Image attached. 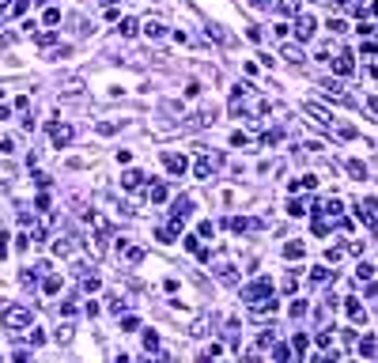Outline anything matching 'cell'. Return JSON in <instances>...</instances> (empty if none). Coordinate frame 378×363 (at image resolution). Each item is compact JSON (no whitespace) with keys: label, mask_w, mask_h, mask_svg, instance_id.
<instances>
[{"label":"cell","mask_w":378,"mask_h":363,"mask_svg":"<svg viewBox=\"0 0 378 363\" xmlns=\"http://www.w3.org/2000/svg\"><path fill=\"white\" fill-rule=\"evenodd\" d=\"M0 322L8 329H27L34 322V314H31V307H8V303H0Z\"/></svg>","instance_id":"1"},{"label":"cell","mask_w":378,"mask_h":363,"mask_svg":"<svg viewBox=\"0 0 378 363\" xmlns=\"http://www.w3.org/2000/svg\"><path fill=\"white\" fill-rule=\"evenodd\" d=\"M276 295L269 291V295H261V299H250V314H254V318H269V314H276Z\"/></svg>","instance_id":"2"},{"label":"cell","mask_w":378,"mask_h":363,"mask_svg":"<svg viewBox=\"0 0 378 363\" xmlns=\"http://www.w3.org/2000/svg\"><path fill=\"white\" fill-rule=\"evenodd\" d=\"M114 246H118V257H125V261H129V265H137L140 257H144V250H140L137 242H129V238H118V242H114Z\"/></svg>","instance_id":"3"},{"label":"cell","mask_w":378,"mask_h":363,"mask_svg":"<svg viewBox=\"0 0 378 363\" xmlns=\"http://www.w3.org/2000/svg\"><path fill=\"white\" fill-rule=\"evenodd\" d=\"M163 167H167L170 174H186V170H189V159L182 155V151H167V155H163Z\"/></svg>","instance_id":"4"},{"label":"cell","mask_w":378,"mask_h":363,"mask_svg":"<svg viewBox=\"0 0 378 363\" xmlns=\"http://www.w3.org/2000/svg\"><path fill=\"white\" fill-rule=\"evenodd\" d=\"M273 291V280H265V276H261V280H254V284H246V288H242V299H261V295H269Z\"/></svg>","instance_id":"5"},{"label":"cell","mask_w":378,"mask_h":363,"mask_svg":"<svg viewBox=\"0 0 378 363\" xmlns=\"http://www.w3.org/2000/svg\"><path fill=\"white\" fill-rule=\"evenodd\" d=\"M314 27H318V19L303 12V15L295 19V38H299V42H306V38H314Z\"/></svg>","instance_id":"6"},{"label":"cell","mask_w":378,"mask_h":363,"mask_svg":"<svg viewBox=\"0 0 378 363\" xmlns=\"http://www.w3.org/2000/svg\"><path fill=\"white\" fill-rule=\"evenodd\" d=\"M50 137H53V144H57V148H69L72 140H76V129H72V125H57V121H53Z\"/></svg>","instance_id":"7"},{"label":"cell","mask_w":378,"mask_h":363,"mask_svg":"<svg viewBox=\"0 0 378 363\" xmlns=\"http://www.w3.org/2000/svg\"><path fill=\"white\" fill-rule=\"evenodd\" d=\"M352 69H355V61H352V53H348V50H341V53L333 57V72L337 76H352Z\"/></svg>","instance_id":"8"},{"label":"cell","mask_w":378,"mask_h":363,"mask_svg":"<svg viewBox=\"0 0 378 363\" xmlns=\"http://www.w3.org/2000/svg\"><path fill=\"white\" fill-rule=\"evenodd\" d=\"M216 167H224V159H219V155H201L197 159V178H208Z\"/></svg>","instance_id":"9"},{"label":"cell","mask_w":378,"mask_h":363,"mask_svg":"<svg viewBox=\"0 0 378 363\" xmlns=\"http://www.w3.org/2000/svg\"><path fill=\"white\" fill-rule=\"evenodd\" d=\"M148 197H151V205H163V200L170 197V189H167V182H159V178H151V189H148Z\"/></svg>","instance_id":"10"},{"label":"cell","mask_w":378,"mask_h":363,"mask_svg":"<svg viewBox=\"0 0 378 363\" xmlns=\"http://www.w3.org/2000/svg\"><path fill=\"white\" fill-rule=\"evenodd\" d=\"M72 246H76V238H72V235H57V238H53V254H57V257H69V254H72Z\"/></svg>","instance_id":"11"},{"label":"cell","mask_w":378,"mask_h":363,"mask_svg":"<svg viewBox=\"0 0 378 363\" xmlns=\"http://www.w3.org/2000/svg\"><path fill=\"white\" fill-rule=\"evenodd\" d=\"M374 208H378L374 200H360V205H355V216H360L367 227H374Z\"/></svg>","instance_id":"12"},{"label":"cell","mask_w":378,"mask_h":363,"mask_svg":"<svg viewBox=\"0 0 378 363\" xmlns=\"http://www.w3.org/2000/svg\"><path fill=\"white\" fill-rule=\"evenodd\" d=\"M140 182H144V174H140V170H125L121 189H125V193H137V189H140Z\"/></svg>","instance_id":"13"},{"label":"cell","mask_w":378,"mask_h":363,"mask_svg":"<svg viewBox=\"0 0 378 363\" xmlns=\"http://www.w3.org/2000/svg\"><path fill=\"white\" fill-rule=\"evenodd\" d=\"M303 110L310 114V118H318V121H322V125H337V121H333V114H329V110H322V106H318V102H306Z\"/></svg>","instance_id":"14"},{"label":"cell","mask_w":378,"mask_h":363,"mask_svg":"<svg viewBox=\"0 0 378 363\" xmlns=\"http://www.w3.org/2000/svg\"><path fill=\"white\" fill-rule=\"evenodd\" d=\"M344 307H348V318H352L355 326H360V322H367V310H363V303H360V299H348Z\"/></svg>","instance_id":"15"},{"label":"cell","mask_w":378,"mask_h":363,"mask_svg":"<svg viewBox=\"0 0 378 363\" xmlns=\"http://www.w3.org/2000/svg\"><path fill=\"white\" fill-rule=\"evenodd\" d=\"M189 212H193V200H189V197L174 200V208H170V216H174V219H189Z\"/></svg>","instance_id":"16"},{"label":"cell","mask_w":378,"mask_h":363,"mask_svg":"<svg viewBox=\"0 0 378 363\" xmlns=\"http://www.w3.org/2000/svg\"><path fill=\"white\" fill-rule=\"evenodd\" d=\"M284 257H287V261H299V257H306V246L299 242V238H292V242L284 246Z\"/></svg>","instance_id":"17"},{"label":"cell","mask_w":378,"mask_h":363,"mask_svg":"<svg viewBox=\"0 0 378 363\" xmlns=\"http://www.w3.org/2000/svg\"><path fill=\"white\" fill-rule=\"evenodd\" d=\"M208 34L216 38L219 46H235V42H231V34H227V27H219V23H208Z\"/></svg>","instance_id":"18"},{"label":"cell","mask_w":378,"mask_h":363,"mask_svg":"<svg viewBox=\"0 0 378 363\" xmlns=\"http://www.w3.org/2000/svg\"><path fill=\"white\" fill-rule=\"evenodd\" d=\"M76 337V329H72V322H64V326H57V333H53V341L57 345H69V341Z\"/></svg>","instance_id":"19"},{"label":"cell","mask_w":378,"mask_h":363,"mask_svg":"<svg viewBox=\"0 0 378 363\" xmlns=\"http://www.w3.org/2000/svg\"><path fill=\"white\" fill-rule=\"evenodd\" d=\"M144 34H148L151 42H155V38H163V34H167V27H163L159 19H148V23H144Z\"/></svg>","instance_id":"20"},{"label":"cell","mask_w":378,"mask_h":363,"mask_svg":"<svg viewBox=\"0 0 378 363\" xmlns=\"http://www.w3.org/2000/svg\"><path fill=\"white\" fill-rule=\"evenodd\" d=\"M189 337H193V341L208 337V318H197V322H189Z\"/></svg>","instance_id":"21"},{"label":"cell","mask_w":378,"mask_h":363,"mask_svg":"<svg viewBox=\"0 0 378 363\" xmlns=\"http://www.w3.org/2000/svg\"><path fill=\"white\" fill-rule=\"evenodd\" d=\"M306 307H310L306 299H292L287 303V314H292V318H306Z\"/></svg>","instance_id":"22"},{"label":"cell","mask_w":378,"mask_h":363,"mask_svg":"<svg viewBox=\"0 0 378 363\" xmlns=\"http://www.w3.org/2000/svg\"><path fill=\"white\" fill-rule=\"evenodd\" d=\"M292 345H295V356H306V348H310V337H306V333H295V337H292Z\"/></svg>","instance_id":"23"},{"label":"cell","mask_w":378,"mask_h":363,"mask_svg":"<svg viewBox=\"0 0 378 363\" xmlns=\"http://www.w3.org/2000/svg\"><path fill=\"white\" fill-rule=\"evenodd\" d=\"M61 91L64 95H80L83 91V80H76V76H72V80H61Z\"/></svg>","instance_id":"24"},{"label":"cell","mask_w":378,"mask_h":363,"mask_svg":"<svg viewBox=\"0 0 378 363\" xmlns=\"http://www.w3.org/2000/svg\"><path fill=\"white\" fill-rule=\"evenodd\" d=\"M80 288H83L87 295H91V291H99V288H102V280H99V276L91 273V276H83V280H80Z\"/></svg>","instance_id":"25"},{"label":"cell","mask_w":378,"mask_h":363,"mask_svg":"<svg viewBox=\"0 0 378 363\" xmlns=\"http://www.w3.org/2000/svg\"><path fill=\"white\" fill-rule=\"evenodd\" d=\"M42 291H46V295H57V291H61V276H46V280H42Z\"/></svg>","instance_id":"26"},{"label":"cell","mask_w":378,"mask_h":363,"mask_svg":"<svg viewBox=\"0 0 378 363\" xmlns=\"http://www.w3.org/2000/svg\"><path fill=\"white\" fill-rule=\"evenodd\" d=\"M273 341H276V329H265V333H257V352H261V348H273Z\"/></svg>","instance_id":"27"},{"label":"cell","mask_w":378,"mask_h":363,"mask_svg":"<svg viewBox=\"0 0 378 363\" xmlns=\"http://www.w3.org/2000/svg\"><path fill=\"white\" fill-rule=\"evenodd\" d=\"M276 8H280V15H295L299 12V0H276Z\"/></svg>","instance_id":"28"},{"label":"cell","mask_w":378,"mask_h":363,"mask_svg":"<svg viewBox=\"0 0 378 363\" xmlns=\"http://www.w3.org/2000/svg\"><path fill=\"white\" fill-rule=\"evenodd\" d=\"M337 137H341V140H355V137H360V129H352V125H341V121H337Z\"/></svg>","instance_id":"29"},{"label":"cell","mask_w":378,"mask_h":363,"mask_svg":"<svg viewBox=\"0 0 378 363\" xmlns=\"http://www.w3.org/2000/svg\"><path fill=\"white\" fill-rule=\"evenodd\" d=\"M371 276H374V269H371V265H367V261H360V265H355V280H371Z\"/></svg>","instance_id":"30"},{"label":"cell","mask_w":378,"mask_h":363,"mask_svg":"<svg viewBox=\"0 0 378 363\" xmlns=\"http://www.w3.org/2000/svg\"><path fill=\"white\" fill-rule=\"evenodd\" d=\"M144 348H148V352H159V337H155V329H144Z\"/></svg>","instance_id":"31"},{"label":"cell","mask_w":378,"mask_h":363,"mask_svg":"<svg viewBox=\"0 0 378 363\" xmlns=\"http://www.w3.org/2000/svg\"><path fill=\"white\" fill-rule=\"evenodd\" d=\"M310 280H314V284H329V269H325V265H318V269H310Z\"/></svg>","instance_id":"32"},{"label":"cell","mask_w":378,"mask_h":363,"mask_svg":"<svg viewBox=\"0 0 378 363\" xmlns=\"http://www.w3.org/2000/svg\"><path fill=\"white\" fill-rule=\"evenodd\" d=\"M46 27H57V23H61V8H46Z\"/></svg>","instance_id":"33"},{"label":"cell","mask_w":378,"mask_h":363,"mask_svg":"<svg viewBox=\"0 0 378 363\" xmlns=\"http://www.w3.org/2000/svg\"><path fill=\"white\" fill-rule=\"evenodd\" d=\"M284 57L287 61H306V53L299 50V46H284Z\"/></svg>","instance_id":"34"},{"label":"cell","mask_w":378,"mask_h":363,"mask_svg":"<svg viewBox=\"0 0 378 363\" xmlns=\"http://www.w3.org/2000/svg\"><path fill=\"white\" fill-rule=\"evenodd\" d=\"M106 307H110L114 314H121V310H125V299H121V295H118V291H114V295H110V299H106Z\"/></svg>","instance_id":"35"},{"label":"cell","mask_w":378,"mask_h":363,"mask_svg":"<svg viewBox=\"0 0 378 363\" xmlns=\"http://www.w3.org/2000/svg\"><path fill=\"white\" fill-rule=\"evenodd\" d=\"M31 38H34L38 46H53V42H57V34H53V31H42V34H31Z\"/></svg>","instance_id":"36"},{"label":"cell","mask_w":378,"mask_h":363,"mask_svg":"<svg viewBox=\"0 0 378 363\" xmlns=\"http://www.w3.org/2000/svg\"><path fill=\"white\" fill-rule=\"evenodd\" d=\"M348 174H352V178H360V182H363V178H367V167H363V163H355V159H352V163H348Z\"/></svg>","instance_id":"37"},{"label":"cell","mask_w":378,"mask_h":363,"mask_svg":"<svg viewBox=\"0 0 378 363\" xmlns=\"http://www.w3.org/2000/svg\"><path fill=\"white\" fill-rule=\"evenodd\" d=\"M280 288H284L287 295H292V291L299 288V280H295V273H287V276H284V280H280Z\"/></svg>","instance_id":"38"},{"label":"cell","mask_w":378,"mask_h":363,"mask_svg":"<svg viewBox=\"0 0 378 363\" xmlns=\"http://www.w3.org/2000/svg\"><path fill=\"white\" fill-rule=\"evenodd\" d=\"M121 329H125V333L140 329V318H132V314H125V318H121Z\"/></svg>","instance_id":"39"},{"label":"cell","mask_w":378,"mask_h":363,"mask_svg":"<svg viewBox=\"0 0 378 363\" xmlns=\"http://www.w3.org/2000/svg\"><path fill=\"white\" fill-rule=\"evenodd\" d=\"M273 356H276V359H292V348H287V345H276V341H273Z\"/></svg>","instance_id":"40"},{"label":"cell","mask_w":378,"mask_h":363,"mask_svg":"<svg viewBox=\"0 0 378 363\" xmlns=\"http://www.w3.org/2000/svg\"><path fill=\"white\" fill-rule=\"evenodd\" d=\"M329 31H333V34H344L348 23H344V19H333V15H329Z\"/></svg>","instance_id":"41"},{"label":"cell","mask_w":378,"mask_h":363,"mask_svg":"<svg viewBox=\"0 0 378 363\" xmlns=\"http://www.w3.org/2000/svg\"><path fill=\"white\" fill-rule=\"evenodd\" d=\"M322 208H325V212H329V216H341V212H344V205H341V200H325V205H322Z\"/></svg>","instance_id":"42"},{"label":"cell","mask_w":378,"mask_h":363,"mask_svg":"<svg viewBox=\"0 0 378 363\" xmlns=\"http://www.w3.org/2000/svg\"><path fill=\"white\" fill-rule=\"evenodd\" d=\"M287 216H295V219H299V216H306V208L299 205V200H287Z\"/></svg>","instance_id":"43"},{"label":"cell","mask_w":378,"mask_h":363,"mask_svg":"<svg viewBox=\"0 0 378 363\" xmlns=\"http://www.w3.org/2000/svg\"><path fill=\"white\" fill-rule=\"evenodd\" d=\"M118 129H121V121H102V125H99L102 137H110V132H118Z\"/></svg>","instance_id":"44"},{"label":"cell","mask_w":378,"mask_h":363,"mask_svg":"<svg viewBox=\"0 0 378 363\" xmlns=\"http://www.w3.org/2000/svg\"><path fill=\"white\" fill-rule=\"evenodd\" d=\"M341 257H344V250H337V246H329V250H325V261H329V265H337Z\"/></svg>","instance_id":"45"},{"label":"cell","mask_w":378,"mask_h":363,"mask_svg":"<svg viewBox=\"0 0 378 363\" xmlns=\"http://www.w3.org/2000/svg\"><path fill=\"white\" fill-rule=\"evenodd\" d=\"M231 144H235V148H246L250 137H246V132H231Z\"/></svg>","instance_id":"46"},{"label":"cell","mask_w":378,"mask_h":363,"mask_svg":"<svg viewBox=\"0 0 378 363\" xmlns=\"http://www.w3.org/2000/svg\"><path fill=\"white\" fill-rule=\"evenodd\" d=\"M280 140V129H269V132H261V144H276Z\"/></svg>","instance_id":"47"},{"label":"cell","mask_w":378,"mask_h":363,"mask_svg":"<svg viewBox=\"0 0 378 363\" xmlns=\"http://www.w3.org/2000/svg\"><path fill=\"white\" fill-rule=\"evenodd\" d=\"M132 31H137V23H132V19H121V23H118V34H132Z\"/></svg>","instance_id":"48"},{"label":"cell","mask_w":378,"mask_h":363,"mask_svg":"<svg viewBox=\"0 0 378 363\" xmlns=\"http://www.w3.org/2000/svg\"><path fill=\"white\" fill-rule=\"evenodd\" d=\"M83 310H87V318H99V310H102V307L91 299V303H83Z\"/></svg>","instance_id":"49"},{"label":"cell","mask_w":378,"mask_h":363,"mask_svg":"<svg viewBox=\"0 0 378 363\" xmlns=\"http://www.w3.org/2000/svg\"><path fill=\"white\" fill-rule=\"evenodd\" d=\"M0 151H4V155H12V151H15V140L4 137V140H0Z\"/></svg>","instance_id":"50"},{"label":"cell","mask_w":378,"mask_h":363,"mask_svg":"<svg viewBox=\"0 0 378 363\" xmlns=\"http://www.w3.org/2000/svg\"><path fill=\"white\" fill-rule=\"evenodd\" d=\"M27 341H31V345L38 348V345H42V341H46V333H42V329H31V337H27Z\"/></svg>","instance_id":"51"},{"label":"cell","mask_w":378,"mask_h":363,"mask_svg":"<svg viewBox=\"0 0 378 363\" xmlns=\"http://www.w3.org/2000/svg\"><path fill=\"white\" fill-rule=\"evenodd\" d=\"M318 345H333V329H322V333H318Z\"/></svg>","instance_id":"52"},{"label":"cell","mask_w":378,"mask_h":363,"mask_svg":"<svg viewBox=\"0 0 378 363\" xmlns=\"http://www.w3.org/2000/svg\"><path fill=\"white\" fill-rule=\"evenodd\" d=\"M34 208H38V212H46V208H50V193L38 197V200H34Z\"/></svg>","instance_id":"53"},{"label":"cell","mask_w":378,"mask_h":363,"mask_svg":"<svg viewBox=\"0 0 378 363\" xmlns=\"http://www.w3.org/2000/svg\"><path fill=\"white\" fill-rule=\"evenodd\" d=\"M360 356H374V341H363V345H360Z\"/></svg>","instance_id":"54"},{"label":"cell","mask_w":378,"mask_h":363,"mask_svg":"<svg viewBox=\"0 0 378 363\" xmlns=\"http://www.w3.org/2000/svg\"><path fill=\"white\" fill-rule=\"evenodd\" d=\"M4 257H8V235L0 231V261H4Z\"/></svg>","instance_id":"55"},{"label":"cell","mask_w":378,"mask_h":363,"mask_svg":"<svg viewBox=\"0 0 378 363\" xmlns=\"http://www.w3.org/2000/svg\"><path fill=\"white\" fill-rule=\"evenodd\" d=\"M367 295H378V280H367V288H363Z\"/></svg>","instance_id":"56"},{"label":"cell","mask_w":378,"mask_h":363,"mask_svg":"<svg viewBox=\"0 0 378 363\" xmlns=\"http://www.w3.org/2000/svg\"><path fill=\"white\" fill-rule=\"evenodd\" d=\"M367 106H371V110L378 114V95H367Z\"/></svg>","instance_id":"57"},{"label":"cell","mask_w":378,"mask_h":363,"mask_svg":"<svg viewBox=\"0 0 378 363\" xmlns=\"http://www.w3.org/2000/svg\"><path fill=\"white\" fill-rule=\"evenodd\" d=\"M12 174H15V170H12V167H0V178H4V182H8V178H12Z\"/></svg>","instance_id":"58"},{"label":"cell","mask_w":378,"mask_h":363,"mask_svg":"<svg viewBox=\"0 0 378 363\" xmlns=\"http://www.w3.org/2000/svg\"><path fill=\"white\" fill-rule=\"evenodd\" d=\"M254 4H257V8H269V0H254Z\"/></svg>","instance_id":"59"}]
</instances>
